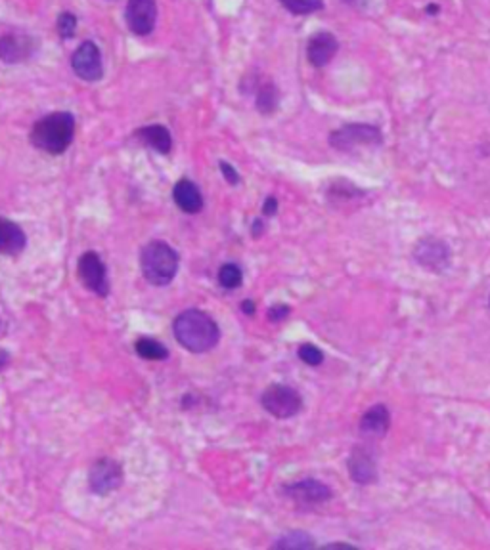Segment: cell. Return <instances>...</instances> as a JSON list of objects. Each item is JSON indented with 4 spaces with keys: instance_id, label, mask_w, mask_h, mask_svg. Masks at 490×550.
<instances>
[{
    "instance_id": "obj_14",
    "label": "cell",
    "mask_w": 490,
    "mask_h": 550,
    "mask_svg": "<svg viewBox=\"0 0 490 550\" xmlns=\"http://www.w3.org/2000/svg\"><path fill=\"white\" fill-rule=\"evenodd\" d=\"M37 42L27 34H4L0 37V59L4 63H19L31 58Z\"/></svg>"
},
{
    "instance_id": "obj_20",
    "label": "cell",
    "mask_w": 490,
    "mask_h": 550,
    "mask_svg": "<svg viewBox=\"0 0 490 550\" xmlns=\"http://www.w3.org/2000/svg\"><path fill=\"white\" fill-rule=\"evenodd\" d=\"M278 101H280L278 88H276L272 83H266L264 86L259 88V92H257V109H259L261 113H264V115H268L272 111H276Z\"/></svg>"
},
{
    "instance_id": "obj_3",
    "label": "cell",
    "mask_w": 490,
    "mask_h": 550,
    "mask_svg": "<svg viewBox=\"0 0 490 550\" xmlns=\"http://www.w3.org/2000/svg\"><path fill=\"white\" fill-rule=\"evenodd\" d=\"M140 267L148 283L165 287L178 272V252L169 243L150 241L140 254Z\"/></svg>"
},
{
    "instance_id": "obj_7",
    "label": "cell",
    "mask_w": 490,
    "mask_h": 550,
    "mask_svg": "<svg viewBox=\"0 0 490 550\" xmlns=\"http://www.w3.org/2000/svg\"><path fill=\"white\" fill-rule=\"evenodd\" d=\"M450 249L444 241L435 239V237H425L422 241H418L414 247V260L425 269L435 272V274H442L448 266H450Z\"/></svg>"
},
{
    "instance_id": "obj_5",
    "label": "cell",
    "mask_w": 490,
    "mask_h": 550,
    "mask_svg": "<svg viewBox=\"0 0 490 550\" xmlns=\"http://www.w3.org/2000/svg\"><path fill=\"white\" fill-rule=\"evenodd\" d=\"M261 403L264 411H268L276 418H291L303 407L301 394L295 388L286 384H272L262 392Z\"/></svg>"
},
{
    "instance_id": "obj_15",
    "label": "cell",
    "mask_w": 490,
    "mask_h": 550,
    "mask_svg": "<svg viewBox=\"0 0 490 550\" xmlns=\"http://www.w3.org/2000/svg\"><path fill=\"white\" fill-rule=\"evenodd\" d=\"M173 199L177 203V207L186 214H197L203 209V197L199 187L195 185L192 180L182 178L178 180L175 190H173Z\"/></svg>"
},
{
    "instance_id": "obj_13",
    "label": "cell",
    "mask_w": 490,
    "mask_h": 550,
    "mask_svg": "<svg viewBox=\"0 0 490 550\" xmlns=\"http://www.w3.org/2000/svg\"><path fill=\"white\" fill-rule=\"evenodd\" d=\"M349 474L351 480L360 485L373 484L378 480V467H375V460H373L372 453L364 447H355L351 451V457H349Z\"/></svg>"
},
{
    "instance_id": "obj_11",
    "label": "cell",
    "mask_w": 490,
    "mask_h": 550,
    "mask_svg": "<svg viewBox=\"0 0 490 550\" xmlns=\"http://www.w3.org/2000/svg\"><path fill=\"white\" fill-rule=\"evenodd\" d=\"M339 50V41L330 31H318L308 39L306 58L313 67H324L330 63Z\"/></svg>"
},
{
    "instance_id": "obj_10",
    "label": "cell",
    "mask_w": 490,
    "mask_h": 550,
    "mask_svg": "<svg viewBox=\"0 0 490 550\" xmlns=\"http://www.w3.org/2000/svg\"><path fill=\"white\" fill-rule=\"evenodd\" d=\"M125 16L128 29L138 37H146L152 33L157 21V4L155 0H128Z\"/></svg>"
},
{
    "instance_id": "obj_21",
    "label": "cell",
    "mask_w": 490,
    "mask_h": 550,
    "mask_svg": "<svg viewBox=\"0 0 490 550\" xmlns=\"http://www.w3.org/2000/svg\"><path fill=\"white\" fill-rule=\"evenodd\" d=\"M280 4L293 16H308L324 8V0H280Z\"/></svg>"
},
{
    "instance_id": "obj_29",
    "label": "cell",
    "mask_w": 490,
    "mask_h": 550,
    "mask_svg": "<svg viewBox=\"0 0 490 550\" xmlns=\"http://www.w3.org/2000/svg\"><path fill=\"white\" fill-rule=\"evenodd\" d=\"M242 309H244L247 316H251V314H255V302L244 301L242 302Z\"/></svg>"
},
{
    "instance_id": "obj_31",
    "label": "cell",
    "mask_w": 490,
    "mask_h": 550,
    "mask_svg": "<svg viewBox=\"0 0 490 550\" xmlns=\"http://www.w3.org/2000/svg\"><path fill=\"white\" fill-rule=\"evenodd\" d=\"M253 227H255V230H251V234H253L255 237H257V235H261V232H262V222H261V220H255Z\"/></svg>"
},
{
    "instance_id": "obj_8",
    "label": "cell",
    "mask_w": 490,
    "mask_h": 550,
    "mask_svg": "<svg viewBox=\"0 0 490 550\" xmlns=\"http://www.w3.org/2000/svg\"><path fill=\"white\" fill-rule=\"evenodd\" d=\"M88 484L96 495H108L111 491H117L123 484V468L111 458H100L90 468Z\"/></svg>"
},
{
    "instance_id": "obj_6",
    "label": "cell",
    "mask_w": 490,
    "mask_h": 550,
    "mask_svg": "<svg viewBox=\"0 0 490 550\" xmlns=\"http://www.w3.org/2000/svg\"><path fill=\"white\" fill-rule=\"evenodd\" d=\"M77 274H79L81 283L85 285L88 291H92L98 296H108L110 294L108 269H106V264L101 262V258L96 252L88 250L79 258Z\"/></svg>"
},
{
    "instance_id": "obj_27",
    "label": "cell",
    "mask_w": 490,
    "mask_h": 550,
    "mask_svg": "<svg viewBox=\"0 0 490 550\" xmlns=\"http://www.w3.org/2000/svg\"><path fill=\"white\" fill-rule=\"evenodd\" d=\"M288 314L289 308L286 304H276V306H272V308L268 309V319H271V321H282Z\"/></svg>"
},
{
    "instance_id": "obj_9",
    "label": "cell",
    "mask_w": 490,
    "mask_h": 550,
    "mask_svg": "<svg viewBox=\"0 0 490 550\" xmlns=\"http://www.w3.org/2000/svg\"><path fill=\"white\" fill-rule=\"evenodd\" d=\"M71 67H73L77 77L83 81H88V83L100 81L101 75H104V67H101V56L98 46L92 41L83 42L71 58Z\"/></svg>"
},
{
    "instance_id": "obj_16",
    "label": "cell",
    "mask_w": 490,
    "mask_h": 550,
    "mask_svg": "<svg viewBox=\"0 0 490 550\" xmlns=\"http://www.w3.org/2000/svg\"><path fill=\"white\" fill-rule=\"evenodd\" d=\"M391 426L389 409L385 405H373L360 418V434L366 438H381L385 436Z\"/></svg>"
},
{
    "instance_id": "obj_22",
    "label": "cell",
    "mask_w": 490,
    "mask_h": 550,
    "mask_svg": "<svg viewBox=\"0 0 490 550\" xmlns=\"http://www.w3.org/2000/svg\"><path fill=\"white\" fill-rule=\"evenodd\" d=\"M314 541L303 531H293V533L284 535L280 541L274 542V549H293V550H303V549H313Z\"/></svg>"
},
{
    "instance_id": "obj_24",
    "label": "cell",
    "mask_w": 490,
    "mask_h": 550,
    "mask_svg": "<svg viewBox=\"0 0 490 550\" xmlns=\"http://www.w3.org/2000/svg\"><path fill=\"white\" fill-rule=\"evenodd\" d=\"M299 358L303 363L311 367H318L324 361V354H322L320 348H316L314 344H303L299 348Z\"/></svg>"
},
{
    "instance_id": "obj_26",
    "label": "cell",
    "mask_w": 490,
    "mask_h": 550,
    "mask_svg": "<svg viewBox=\"0 0 490 550\" xmlns=\"http://www.w3.org/2000/svg\"><path fill=\"white\" fill-rule=\"evenodd\" d=\"M220 172L224 174V178H226V182L230 185H237L239 183V176H237V172L230 163H220Z\"/></svg>"
},
{
    "instance_id": "obj_2",
    "label": "cell",
    "mask_w": 490,
    "mask_h": 550,
    "mask_svg": "<svg viewBox=\"0 0 490 550\" xmlns=\"http://www.w3.org/2000/svg\"><path fill=\"white\" fill-rule=\"evenodd\" d=\"M75 136V117L68 111L50 113L37 121L31 130V143L37 150L50 155H61L68 150Z\"/></svg>"
},
{
    "instance_id": "obj_19",
    "label": "cell",
    "mask_w": 490,
    "mask_h": 550,
    "mask_svg": "<svg viewBox=\"0 0 490 550\" xmlns=\"http://www.w3.org/2000/svg\"><path fill=\"white\" fill-rule=\"evenodd\" d=\"M138 356L144 359H152V361H163L169 358V350L161 344V342L153 340V338H140L135 344Z\"/></svg>"
},
{
    "instance_id": "obj_1",
    "label": "cell",
    "mask_w": 490,
    "mask_h": 550,
    "mask_svg": "<svg viewBox=\"0 0 490 550\" xmlns=\"http://www.w3.org/2000/svg\"><path fill=\"white\" fill-rule=\"evenodd\" d=\"M173 333L188 352L205 354L213 350L220 338V329L211 316L199 309H186L177 316L173 323Z\"/></svg>"
},
{
    "instance_id": "obj_28",
    "label": "cell",
    "mask_w": 490,
    "mask_h": 550,
    "mask_svg": "<svg viewBox=\"0 0 490 550\" xmlns=\"http://www.w3.org/2000/svg\"><path fill=\"white\" fill-rule=\"evenodd\" d=\"M276 210H278V201H276V197H266L264 205H262V214L264 216H274Z\"/></svg>"
},
{
    "instance_id": "obj_30",
    "label": "cell",
    "mask_w": 490,
    "mask_h": 550,
    "mask_svg": "<svg viewBox=\"0 0 490 550\" xmlns=\"http://www.w3.org/2000/svg\"><path fill=\"white\" fill-rule=\"evenodd\" d=\"M8 352L6 350H0V371L6 367V363H8Z\"/></svg>"
},
{
    "instance_id": "obj_18",
    "label": "cell",
    "mask_w": 490,
    "mask_h": 550,
    "mask_svg": "<svg viewBox=\"0 0 490 550\" xmlns=\"http://www.w3.org/2000/svg\"><path fill=\"white\" fill-rule=\"evenodd\" d=\"M138 136L140 140L144 143H148L150 147H153L155 151H159L163 155H167L173 150V138H170V132L161 125H152V126H144L138 130Z\"/></svg>"
},
{
    "instance_id": "obj_17",
    "label": "cell",
    "mask_w": 490,
    "mask_h": 550,
    "mask_svg": "<svg viewBox=\"0 0 490 550\" xmlns=\"http://www.w3.org/2000/svg\"><path fill=\"white\" fill-rule=\"evenodd\" d=\"M26 245L27 237L23 230L12 220L0 218V254H10V256L19 254L26 249Z\"/></svg>"
},
{
    "instance_id": "obj_23",
    "label": "cell",
    "mask_w": 490,
    "mask_h": 550,
    "mask_svg": "<svg viewBox=\"0 0 490 550\" xmlns=\"http://www.w3.org/2000/svg\"><path fill=\"white\" fill-rule=\"evenodd\" d=\"M244 281V275H242V269L236 266V264H224V266L219 269V283L224 287V289H237L239 285Z\"/></svg>"
},
{
    "instance_id": "obj_25",
    "label": "cell",
    "mask_w": 490,
    "mask_h": 550,
    "mask_svg": "<svg viewBox=\"0 0 490 550\" xmlns=\"http://www.w3.org/2000/svg\"><path fill=\"white\" fill-rule=\"evenodd\" d=\"M77 17L71 12H63L58 17V33L61 39H71L75 34Z\"/></svg>"
},
{
    "instance_id": "obj_12",
    "label": "cell",
    "mask_w": 490,
    "mask_h": 550,
    "mask_svg": "<svg viewBox=\"0 0 490 550\" xmlns=\"http://www.w3.org/2000/svg\"><path fill=\"white\" fill-rule=\"evenodd\" d=\"M286 495L299 505H320L331 499V489L318 480H303L288 485Z\"/></svg>"
},
{
    "instance_id": "obj_4",
    "label": "cell",
    "mask_w": 490,
    "mask_h": 550,
    "mask_svg": "<svg viewBox=\"0 0 490 550\" xmlns=\"http://www.w3.org/2000/svg\"><path fill=\"white\" fill-rule=\"evenodd\" d=\"M383 134L378 126L351 123L330 134V145L339 151H353L360 145H381Z\"/></svg>"
}]
</instances>
